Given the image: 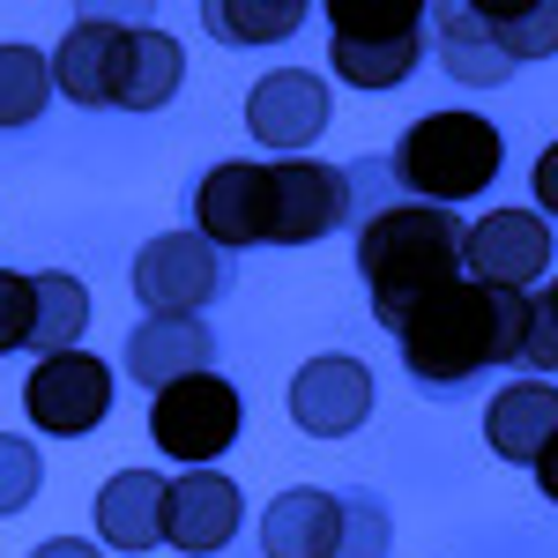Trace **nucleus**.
<instances>
[{
	"mask_svg": "<svg viewBox=\"0 0 558 558\" xmlns=\"http://www.w3.org/2000/svg\"><path fill=\"white\" fill-rule=\"evenodd\" d=\"M529 186H536V216H558V142L536 157V172H529Z\"/></svg>",
	"mask_w": 558,
	"mask_h": 558,
	"instance_id": "c756f323",
	"label": "nucleus"
},
{
	"mask_svg": "<svg viewBox=\"0 0 558 558\" xmlns=\"http://www.w3.org/2000/svg\"><path fill=\"white\" fill-rule=\"evenodd\" d=\"M350 499V536H343V558H387V507L373 492H343Z\"/></svg>",
	"mask_w": 558,
	"mask_h": 558,
	"instance_id": "c85d7f7f",
	"label": "nucleus"
},
{
	"mask_svg": "<svg viewBox=\"0 0 558 558\" xmlns=\"http://www.w3.org/2000/svg\"><path fill=\"white\" fill-rule=\"evenodd\" d=\"M239 276H231V254L209 246L202 231H165V239H149L142 254H134V299L142 313H172V320H202V305H216L231 291Z\"/></svg>",
	"mask_w": 558,
	"mask_h": 558,
	"instance_id": "39448f33",
	"label": "nucleus"
},
{
	"mask_svg": "<svg viewBox=\"0 0 558 558\" xmlns=\"http://www.w3.org/2000/svg\"><path fill=\"white\" fill-rule=\"evenodd\" d=\"M395 186L410 194V202H432V209H462L476 202L499 165H507V142L499 128L484 120V112H432L417 128L395 142Z\"/></svg>",
	"mask_w": 558,
	"mask_h": 558,
	"instance_id": "7ed1b4c3",
	"label": "nucleus"
},
{
	"mask_svg": "<svg viewBox=\"0 0 558 558\" xmlns=\"http://www.w3.org/2000/svg\"><path fill=\"white\" fill-rule=\"evenodd\" d=\"M165 507H172V484L157 470H120L97 492V544L105 551H157L165 544Z\"/></svg>",
	"mask_w": 558,
	"mask_h": 558,
	"instance_id": "dca6fc26",
	"label": "nucleus"
},
{
	"mask_svg": "<svg viewBox=\"0 0 558 558\" xmlns=\"http://www.w3.org/2000/svg\"><path fill=\"white\" fill-rule=\"evenodd\" d=\"M432 38H439V68H447L462 89H499L507 75H514V60L499 52V38H492V23H484L476 0L432 8Z\"/></svg>",
	"mask_w": 558,
	"mask_h": 558,
	"instance_id": "a211bd4d",
	"label": "nucleus"
},
{
	"mask_svg": "<svg viewBox=\"0 0 558 558\" xmlns=\"http://www.w3.org/2000/svg\"><path fill=\"white\" fill-rule=\"evenodd\" d=\"M350 536V499L320 492V484H291L268 499L260 514V551L268 558H343Z\"/></svg>",
	"mask_w": 558,
	"mask_h": 558,
	"instance_id": "ddd939ff",
	"label": "nucleus"
},
{
	"mask_svg": "<svg viewBox=\"0 0 558 558\" xmlns=\"http://www.w3.org/2000/svg\"><path fill=\"white\" fill-rule=\"evenodd\" d=\"M128 373L149 395H165L172 380H194V373H216V336L209 320H157V313H142V328L128 336Z\"/></svg>",
	"mask_w": 558,
	"mask_h": 558,
	"instance_id": "2eb2a0df",
	"label": "nucleus"
},
{
	"mask_svg": "<svg viewBox=\"0 0 558 558\" xmlns=\"http://www.w3.org/2000/svg\"><path fill=\"white\" fill-rule=\"evenodd\" d=\"M31 320H38V276L0 268V357L8 350H31Z\"/></svg>",
	"mask_w": 558,
	"mask_h": 558,
	"instance_id": "cd10ccee",
	"label": "nucleus"
},
{
	"mask_svg": "<svg viewBox=\"0 0 558 558\" xmlns=\"http://www.w3.org/2000/svg\"><path fill=\"white\" fill-rule=\"evenodd\" d=\"M305 15H313L305 0H209L202 8L209 38H223V45H283Z\"/></svg>",
	"mask_w": 558,
	"mask_h": 558,
	"instance_id": "412c9836",
	"label": "nucleus"
},
{
	"mask_svg": "<svg viewBox=\"0 0 558 558\" xmlns=\"http://www.w3.org/2000/svg\"><path fill=\"white\" fill-rule=\"evenodd\" d=\"M239 425H246V402H239V387L223 373L172 380L149 402V439L165 447V462H186V470H209L216 454H231Z\"/></svg>",
	"mask_w": 558,
	"mask_h": 558,
	"instance_id": "423d86ee",
	"label": "nucleus"
},
{
	"mask_svg": "<svg viewBox=\"0 0 558 558\" xmlns=\"http://www.w3.org/2000/svg\"><path fill=\"white\" fill-rule=\"evenodd\" d=\"M83 328H89V291L68 268H45L38 276V320H31V357L83 350Z\"/></svg>",
	"mask_w": 558,
	"mask_h": 558,
	"instance_id": "aec40b11",
	"label": "nucleus"
},
{
	"mask_svg": "<svg viewBox=\"0 0 558 558\" xmlns=\"http://www.w3.org/2000/svg\"><path fill=\"white\" fill-rule=\"evenodd\" d=\"M432 15L417 8V0H395V8H380V0H328V31L336 38H410V31H425Z\"/></svg>",
	"mask_w": 558,
	"mask_h": 558,
	"instance_id": "393cba45",
	"label": "nucleus"
},
{
	"mask_svg": "<svg viewBox=\"0 0 558 558\" xmlns=\"http://www.w3.org/2000/svg\"><path fill=\"white\" fill-rule=\"evenodd\" d=\"M373 417V373L343 357V350H328V357H313L291 373V425L305 439H343Z\"/></svg>",
	"mask_w": 558,
	"mask_h": 558,
	"instance_id": "f8f14e48",
	"label": "nucleus"
},
{
	"mask_svg": "<svg viewBox=\"0 0 558 558\" xmlns=\"http://www.w3.org/2000/svg\"><path fill=\"white\" fill-rule=\"evenodd\" d=\"M179 83H186V52H179V38H172V31H142V60H134L128 112H157V105H172Z\"/></svg>",
	"mask_w": 558,
	"mask_h": 558,
	"instance_id": "b1692460",
	"label": "nucleus"
},
{
	"mask_svg": "<svg viewBox=\"0 0 558 558\" xmlns=\"http://www.w3.org/2000/svg\"><path fill=\"white\" fill-rule=\"evenodd\" d=\"M31 558H105V544H89V536H45Z\"/></svg>",
	"mask_w": 558,
	"mask_h": 558,
	"instance_id": "7c9ffc66",
	"label": "nucleus"
},
{
	"mask_svg": "<svg viewBox=\"0 0 558 558\" xmlns=\"http://www.w3.org/2000/svg\"><path fill=\"white\" fill-rule=\"evenodd\" d=\"M387 336L402 350L410 380L417 387H470L484 365H521V343H529V291H492L476 276H454L425 299H410Z\"/></svg>",
	"mask_w": 558,
	"mask_h": 558,
	"instance_id": "f03ea898",
	"label": "nucleus"
},
{
	"mask_svg": "<svg viewBox=\"0 0 558 558\" xmlns=\"http://www.w3.org/2000/svg\"><path fill=\"white\" fill-rule=\"evenodd\" d=\"M350 216V172L320 157H283L276 165V216H268V246H320Z\"/></svg>",
	"mask_w": 558,
	"mask_h": 558,
	"instance_id": "1a4fd4ad",
	"label": "nucleus"
},
{
	"mask_svg": "<svg viewBox=\"0 0 558 558\" xmlns=\"http://www.w3.org/2000/svg\"><path fill=\"white\" fill-rule=\"evenodd\" d=\"M484 439H492V454H499V462L536 470V462H544V447L558 439V387L551 380L499 387V395H492V410H484Z\"/></svg>",
	"mask_w": 558,
	"mask_h": 558,
	"instance_id": "f3484780",
	"label": "nucleus"
},
{
	"mask_svg": "<svg viewBox=\"0 0 558 558\" xmlns=\"http://www.w3.org/2000/svg\"><path fill=\"white\" fill-rule=\"evenodd\" d=\"M52 89L60 83H52V60H45L38 45H23V38L0 45V128H31Z\"/></svg>",
	"mask_w": 558,
	"mask_h": 558,
	"instance_id": "4be33fe9",
	"label": "nucleus"
},
{
	"mask_svg": "<svg viewBox=\"0 0 558 558\" xmlns=\"http://www.w3.org/2000/svg\"><path fill=\"white\" fill-rule=\"evenodd\" d=\"M268 216H276V165H254V157H223L202 172L194 186V231L223 246V254H246V246H268Z\"/></svg>",
	"mask_w": 558,
	"mask_h": 558,
	"instance_id": "0eeeda50",
	"label": "nucleus"
},
{
	"mask_svg": "<svg viewBox=\"0 0 558 558\" xmlns=\"http://www.w3.org/2000/svg\"><path fill=\"white\" fill-rule=\"evenodd\" d=\"M246 521V499L223 470H179L172 476V507H165V544L186 558H209L239 536Z\"/></svg>",
	"mask_w": 558,
	"mask_h": 558,
	"instance_id": "4468645a",
	"label": "nucleus"
},
{
	"mask_svg": "<svg viewBox=\"0 0 558 558\" xmlns=\"http://www.w3.org/2000/svg\"><path fill=\"white\" fill-rule=\"evenodd\" d=\"M336 120V105H328V83L320 75H305V68H283V75H260L246 89V128H254L260 149H283V157H305L320 134Z\"/></svg>",
	"mask_w": 558,
	"mask_h": 558,
	"instance_id": "9b49d317",
	"label": "nucleus"
},
{
	"mask_svg": "<svg viewBox=\"0 0 558 558\" xmlns=\"http://www.w3.org/2000/svg\"><path fill=\"white\" fill-rule=\"evenodd\" d=\"M365 202V223H357V276L373 291V320H395L410 299H425L439 283L470 276V231L454 209H432V202H410L395 186V165L387 157H357L350 172V209Z\"/></svg>",
	"mask_w": 558,
	"mask_h": 558,
	"instance_id": "f257e3e1",
	"label": "nucleus"
},
{
	"mask_svg": "<svg viewBox=\"0 0 558 558\" xmlns=\"http://www.w3.org/2000/svg\"><path fill=\"white\" fill-rule=\"evenodd\" d=\"M328 60H336V75L350 89H402L417 75V60H425V31H410V38H336L328 45Z\"/></svg>",
	"mask_w": 558,
	"mask_h": 558,
	"instance_id": "6ab92c4d",
	"label": "nucleus"
},
{
	"mask_svg": "<svg viewBox=\"0 0 558 558\" xmlns=\"http://www.w3.org/2000/svg\"><path fill=\"white\" fill-rule=\"evenodd\" d=\"M521 365H529L536 380L558 373V276L544 291H529V343H521Z\"/></svg>",
	"mask_w": 558,
	"mask_h": 558,
	"instance_id": "bb28decb",
	"label": "nucleus"
},
{
	"mask_svg": "<svg viewBox=\"0 0 558 558\" xmlns=\"http://www.w3.org/2000/svg\"><path fill=\"white\" fill-rule=\"evenodd\" d=\"M484 8V23H492V38L507 60H551L558 52V0H521V8H492V0H476Z\"/></svg>",
	"mask_w": 558,
	"mask_h": 558,
	"instance_id": "5701e85b",
	"label": "nucleus"
},
{
	"mask_svg": "<svg viewBox=\"0 0 558 558\" xmlns=\"http://www.w3.org/2000/svg\"><path fill=\"white\" fill-rule=\"evenodd\" d=\"M470 276L492 291H529L551 268V216L536 209H492L470 223Z\"/></svg>",
	"mask_w": 558,
	"mask_h": 558,
	"instance_id": "9d476101",
	"label": "nucleus"
},
{
	"mask_svg": "<svg viewBox=\"0 0 558 558\" xmlns=\"http://www.w3.org/2000/svg\"><path fill=\"white\" fill-rule=\"evenodd\" d=\"M134 60H142V23H128V15H75L60 52H52V83H60V97H75L89 112H105V105L128 112Z\"/></svg>",
	"mask_w": 558,
	"mask_h": 558,
	"instance_id": "20e7f679",
	"label": "nucleus"
},
{
	"mask_svg": "<svg viewBox=\"0 0 558 558\" xmlns=\"http://www.w3.org/2000/svg\"><path fill=\"white\" fill-rule=\"evenodd\" d=\"M529 476H536V492H544V499H551V507H558V439H551V447H544V462H536V470H529Z\"/></svg>",
	"mask_w": 558,
	"mask_h": 558,
	"instance_id": "2f4dec72",
	"label": "nucleus"
},
{
	"mask_svg": "<svg viewBox=\"0 0 558 558\" xmlns=\"http://www.w3.org/2000/svg\"><path fill=\"white\" fill-rule=\"evenodd\" d=\"M23 410L31 425L52 432V439H83L112 417V365L89 357V350H60V357H38L31 380H23Z\"/></svg>",
	"mask_w": 558,
	"mask_h": 558,
	"instance_id": "6e6552de",
	"label": "nucleus"
},
{
	"mask_svg": "<svg viewBox=\"0 0 558 558\" xmlns=\"http://www.w3.org/2000/svg\"><path fill=\"white\" fill-rule=\"evenodd\" d=\"M38 476H45L38 447L23 432H0V514H23L38 499Z\"/></svg>",
	"mask_w": 558,
	"mask_h": 558,
	"instance_id": "a878e982",
	"label": "nucleus"
}]
</instances>
